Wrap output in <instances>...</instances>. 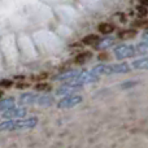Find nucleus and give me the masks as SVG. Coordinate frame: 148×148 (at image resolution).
Returning a JSON list of instances; mask_svg holds the SVG:
<instances>
[{
    "instance_id": "nucleus-1",
    "label": "nucleus",
    "mask_w": 148,
    "mask_h": 148,
    "mask_svg": "<svg viewBox=\"0 0 148 148\" xmlns=\"http://www.w3.org/2000/svg\"><path fill=\"white\" fill-rule=\"evenodd\" d=\"M36 125H38V118L36 117H29V118H25V120H8L0 123V133L1 131L33 129Z\"/></svg>"
},
{
    "instance_id": "nucleus-2",
    "label": "nucleus",
    "mask_w": 148,
    "mask_h": 148,
    "mask_svg": "<svg viewBox=\"0 0 148 148\" xmlns=\"http://www.w3.org/2000/svg\"><path fill=\"white\" fill-rule=\"evenodd\" d=\"M81 103H82L81 95L70 94V95H65V97H62L59 101L57 107H59L60 109H69V108H73V107H75V105L81 104Z\"/></svg>"
},
{
    "instance_id": "nucleus-3",
    "label": "nucleus",
    "mask_w": 148,
    "mask_h": 148,
    "mask_svg": "<svg viewBox=\"0 0 148 148\" xmlns=\"http://www.w3.org/2000/svg\"><path fill=\"white\" fill-rule=\"evenodd\" d=\"M134 53H135V48H134L133 46H129V44H121V46H118L114 48L116 57L120 60L134 56Z\"/></svg>"
},
{
    "instance_id": "nucleus-4",
    "label": "nucleus",
    "mask_w": 148,
    "mask_h": 148,
    "mask_svg": "<svg viewBox=\"0 0 148 148\" xmlns=\"http://www.w3.org/2000/svg\"><path fill=\"white\" fill-rule=\"evenodd\" d=\"M97 78H99V75H96L94 72H79L78 75L74 79H72V82H75V83H79V84H86V83L96 82Z\"/></svg>"
},
{
    "instance_id": "nucleus-5",
    "label": "nucleus",
    "mask_w": 148,
    "mask_h": 148,
    "mask_svg": "<svg viewBox=\"0 0 148 148\" xmlns=\"http://www.w3.org/2000/svg\"><path fill=\"white\" fill-rule=\"evenodd\" d=\"M3 118H7V120H14V118H21L26 116V109L25 108H9V109L1 112Z\"/></svg>"
},
{
    "instance_id": "nucleus-6",
    "label": "nucleus",
    "mask_w": 148,
    "mask_h": 148,
    "mask_svg": "<svg viewBox=\"0 0 148 148\" xmlns=\"http://www.w3.org/2000/svg\"><path fill=\"white\" fill-rule=\"evenodd\" d=\"M81 87H82V84H79V83H75V82L69 81L66 84H64V86L60 87V88L56 91V94H57V95H70V94H73L74 91L79 90Z\"/></svg>"
},
{
    "instance_id": "nucleus-7",
    "label": "nucleus",
    "mask_w": 148,
    "mask_h": 148,
    "mask_svg": "<svg viewBox=\"0 0 148 148\" xmlns=\"http://www.w3.org/2000/svg\"><path fill=\"white\" fill-rule=\"evenodd\" d=\"M39 95L33 94V92H26L20 96V103L22 105H31V104H38Z\"/></svg>"
},
{
    "instance_id": "nucleus-8",
    "label": "nucleus",
    "mask_w": 148,
    "mask_h": 148,
    "mask_svg": "<svg viewBox=\"0 0 148 148\" xmlns=\"http://www.w3.org/2000/svg\"><path fill=\"white\" fill-rule=\"evenodd\" d=\"M91 72H94L96 75H108V74H113L112 65H107V64L96 65V66H94V69H92Z\"/></svg>"
},
{
    "instance_id": "nucleus-9",
    "label": "nucleus",
    "mask_w": 148,
    "mask_h": 148,
    "mask_svg": "<svg viewBox=\"0 0 148 148\" xmlns=\"http://www.w3.org/2000/svg\"><path fill=\"white\" fill-rule=\"evenodd\" d=\"M78 74H79V70H69V72H65V73L60 74V75H57L55 79L56 81H72Z\"/></svg>"
},
{
    "instance_id": "nucleus-10",
    "label": "nucleus",
    "mask_w": 148,
    "mask_h": 148,
    "mask_svg": "<svg viewBox=\"0 0 148 148\" xmlns=\"http://www.w3.org/2000/svg\"><path fill=\"white\" fill-rule=\"evenodd\" d=\"M14 107V99L13 97H4V99H0V112H4V110L9 109V108Z\"/></svg>"
},
{
    "instance_id": "nucleus-11",
    "label": "nucleus",
    "mask_w": 148,
    "mask_h": 148,
    "mask_svg": "<svg viewBox=\"0 0 148 148\" xmlns=\"http://www.w3.org/2000/svg\"><path fill=\"white\" fill-rule=\"evenodd\" d=\"M131 66L134 69H138V70H148V59H138L135 61H133Z\"/></svg>"
},
{
    "instance_id": "nucleus-12",
    "label": "nucleus",
    "mask_w": 148,
    "mask_h": 148,
    "mask_svg": "<svg viewBox=\"0 0 148 148\" xmlns=\"http://www.w3.org/2000/svg\"><path fill=\"white\" fill-rule=\"evenodd\" d=\"M130 70V66L126 62H121V64L112 65V72L113 74H120V73H127Z\"/></svg>"
},
{
    "instance_id": "nucleus-13",
    "label": "nucleus",
    "mask_w": 148,
    "mask_h": 148,
    "mask_svg": "<svg viewBox=\"0 0 148 148\" xmlns=\"http://www.w3.org/2000/svg\"><path fill=\"white\" fill-rule=\"evenodd\" d=\"M53 103V97L49 95H39L38 105H43V107H49Z\"/></svg>"
},
{
    "instance_id": "nucleus-14",
    "label": "nucleus",
    "mask_w": 148,
    "mask_h": 148,
    "mask_svg": "<svg viewBox=\"0 0 148 148\" xmlns=\"http://www.w3.org/2000/svg\"><path fill=\"white\" fill-rule=\"evenodd\" d=\"M114 43V39L113 38H105V39H101V40L97 42V47L99 48H108L109 46Z\"/></svg>"
},
{
    "instance_id": "nucleus-15",
    "label": "nucleus",
    "mask_w": 148,
    "mask_h": 148,
    "mask_svg": "<svg viewBox=\"0 0 148 148\" xmlns=\"http://www.w3.org/2000/svg\"><path fill=\"white\" fill-rule=\"evenodd\" d=\"M99 42V36L97 35H87L86 38L83 39V43L87 44V46H94V44H97Z\"/></svg>"
},
{
    "instance_id": "nucleus-16",
    "label": "nucleus",
    "mask_w": 148,
    "mask_h": 148,
    "mask_svg": "<svg viewBox=\"0 0 148 148\" xmlns=\"http://www.w3.org/2000/svg\"><path fill=\"white\" fill-rule=\"evenodd\" d=\"M113 29H114V27H113L110 23H100V26H99V31H100V33H103V34L112 33Z\"/></svg>"
},
{
    "instance_id": "nucleus-17",
    "label": "nucleus",
    "mask_w": 148,
    "mask_h": 148,
    "mask_svg": "<svg viewBox=\"0 0 148 148\" xmlns=\"http://www.w3.org/2000/svg\"><path fill=\"white\" fill-rule=\"evenodd\" d=\"M136 49H138L139 53L148 55V42H146V43H139L136 46Z\"/></svg>"
},
{
    "instance_id": "nucleus-18",
    "label": "nucleus",
    "mask_w": 148,
    "mask_h": 148,
    "mask_svg": "<svg viewBox=\"0 0 148 148\" xmlns=\"http://www.w3.org/2000/svg\"><path fill=\"white\" fill-rule=\"evenodd\" d=\"M134 35H135V31H133V30H125V31H121V33H120V38L121 39L133 38Z\"/></svg>"
},
{
    "instance_id": "nucleus-19",
    "label": "nucleus",
    "mask_w": 148,
    "mask_h": 148,
    "mask_svg": "<svg viewBox=\"0 0 148 148\" xmlns=\"http://www.w3.org/2000/svg\"><path fill=\"white\" fill-rule=\"evenodd\" d=\"M88 57H90V53H82V55H79V56L77 57L75 61L77 62H81V64H82V62H84L87 59H88Z\"/></svg>"
},
{
    "instance_id": "nucleus-20",
    "label": "nucleus",
    "mask_w": 148,
    "mask_h": 148,
    "mask_svg": "<svg viewBox=\"0 0 148 148\" xmlns=\"http://www.w3.org/2000/svg\"><path fill=\"white\" fill-rule=\"evenodd\" d=\"M49 86L47 83H38L36 84V90L38 91H44V90H48Z\"/></svg>"
},
{
    "instance_id": "nucleus-21",
    "label": "nucleus",
    "mask_w": 148,
    "mask_h": 148,
    "mask_svg": "<svg viewBox=\"0 0 148 148\" xmlns=\"http://www.w3.org/2000/svg\"><path fill=\"white\" fill-rule=\"evenodd\" d=\"M134 84H136V82H126V83L121 84V87L122 88H127V86H134Z\"/></svg>"
},
{
    "instance_id": "nucleus-22",
    "label": "nucleus",
    "mask_w": 148,
    "mask_h": 148,
    "mask_svg": "<svg viewBox=\"0 0 148 148\" xmlns=\"http://www.w3.org/2000/svg\"><path fill=\"white\" fill-rule=\"evenodd\" d=\"M10 84H12L10 81H1L0 82V86H4V87H8V86H10Z\"/></svg>"
},
{
    "instance_id": "nucleus-23",
    "label": "nucleus",
    "mask_w": 148,
    "mask_h": 148,
    "mask_svg": "<svg viewBox=\"0 0 148 148\" xmlns=\"http://www.w3.org/2000/svg\"><path fill=\"white\" fill-rule=\"evenodd\" d=\"M142 38H143L144 42H148V33H144L143 35H142Z\"/></svg>"
},
{
    "instance_id": "nucleus-24",
    "label": "nucleus",
    "mask_w": 148,
    "mask_h": 148,
    "mask_svg": "<svg viewBox=\"0 0 148 148\" xmlns=\"http://www.w3.org/2000/svg\"><path fill=\"white\" fill-rule=\"evenodd\" d=\"M142 4L146 5V7H148V0H142Z\"/></svg>"
},
{
    "instance_id": "nucleus-25",
    "label": "nucleus",
    "mask_w": 148,
    "mask_h": 148,
    "mask_svg": "<svg viewBox=\"0 0 148 148\" xmlns=\"http://www.w3.org/2000/svg\"><path fill=\"white\" fill-rule=\"evenodd\" d=\"M1 96H3V92H1V91H0V97H1Z\"/></svg>"
}]
</instances>
